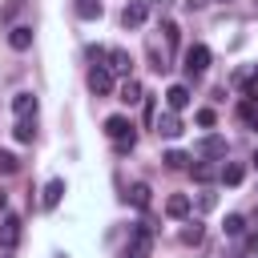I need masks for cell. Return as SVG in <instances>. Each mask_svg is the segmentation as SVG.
Returning <instances> with one entry per match:
<instances>
[{"mask_svg": "<svg viewBox=\"0 0 258 258\" xmlns=\"http://www.w3.org/2000/svg\"><path fill=\"white\" fill-rule=\"evenodd\" d=\"M4 258H8V254H4Z\"/></svg>", "mask_w": 258, "mask_h": 258, "instance_id": "cell-36", "label": "cell"}, {"mask_svg": "<svg viewBox=\"0 0 258 258\" xmlns=\"http://www.w3.org/2000/svg\"><path fill=\"white\" fill-rule=\"evenodd\" d=\"M254 4H258V0H254Z\"/></svg>", "mask_w": 258, "mask_h": 258, "instance_id": "cell-35", "label": "cell"}, {"mask_svg": "<svg viewBox=\"0 0 258 258\" xmlns=\"http://www.w3.org/2000/svg\"><path fill=\"white\" fill-rule=\"evenodd\" d=\"M206 69H210V48L206 44H189L185 48V73L189 77H202Z\"/></svg>", "mask_w": 258, "mask_h": 258, "instance_id": "cell-4", "label": "cell"}, {"mask_svg": "<svg viewBox=\"0 0 258 258\" xmlns=\"http://www.w3.org/2000/svg\"><path fill=\"white\" fill-rule=\"evenodd\" d=\"M0 242H4L8 250H12L16 242H20V218H16V214H8V218L0 222Z\"/></svg>", "mask_w": 258, "mask_h": 258, "instance_id": "cell-9", "label": "cell"}, {"mask_svg": "<svg viewBox=\"0 0 258 258\" xmlns=\"http://www.w3.org/2000/svg\"><path fill=\"white\" fill-rule=\"evenodd\" d=\"M105 60H109L105 69H109V73H117V77H129V69H133V60H129V52H125V48H109V52H105Z\"/></svg>", "mask_w": 258, "mask_h": 258, "instance_id": "cell-5", "label": "cell"}, {"mask_svg": "<svg viewBox=\"0 0 258 258\" xmlns=\"http://www.w3.org/2000/svg\"><path fill=\"white\" fill-rule=\"evenodd\" d=\"M222 230H226L230 238H238V234L246 230V218H242V214H226V226H222Z\"/></svg>", "mask_w": 258, "mask_h": 258, "instance_id": "cell-22", "label": "cell"}, {"mask_svg": "<svg viewBox=\"0 0 258 258\" xmlns=\"http://www.w3.org/2000/svg\"><path fill=\"white\" fill-rule=\"evenodd\" d=\"M202 234H206V230H202V222H189V226L181 230V242H185V246H194V242H202Z\"/></svg>", "mask_w": 258, "mask_h": 258, "instance_id": "cell-25", "label": "cell"}, {"mask_svg": "<svg viewBox=\"0 0 258 258\" xmlns=\"http://www.w3.org/2000/svg\"><path fill=\"white\" fill-rule=\"evenodd\" d=\"M85 81H89V93H93V97H109V93H113V73H109L105 64H93Z\"/></svg>", "mask_w": 258, "mask_h": 258, "instance_id": "cell-3", "label": "cell"}, {"mask_svg": "<svg viewBox=\"0 0 258 258\" xmlns=\"http://www.w3.org/2000/svg\"><path fill=\"white\" fill-rule=\"evenodd\" d=\"M214 206H218L214 194H198V210H214Z\"/></svg>", "mask_w": 258, "mask_h": 258, "instance_id": "cell-28", "label": "cell"}, {"mask_svg": "<svg viewBox=\"0 0 258 258\" xmlns=\"http://www.w3.org/2000/svg\"><path fill=\"white\" fill-rule=\"evenodd\" d=\"M16 169H20V161H16L12 153H4V149H0V173L8 177V173H16Z\"/></svg>", "mask_w": 258, "mask_h": 258, "instance_id": "cell-26", "label": "cell"}, {"mask_svg": "<svg viewBox=\"0 0 258 258\" xmlns=\"http://www.w3.org/2000/svg\"><path fill=\"white\" fill-rule=\"evenodd\" d=\"M105 133H109V141L117 145V153H129L133 145H137V133H133V125H129V117H109L105 121Z\"/></svg>", "mask_w": 258, "mask_h": 258, "instance_id": "cell-1", "label": "cell"}, {"mask_svg": "<svg viewBox=\"0 0 258 258\" xmlns=\"http://www.w3.org/2000/svg\"><path fill=\"white\" fill-rule=\"evenodd\" d=\"M246 254H258V230H254V234L246 238Z\"/></svg>", "mask_w": 258, "mask_h": 258, "instance_id": "cell-29", "label": "cell"}, {"mask_svg": "<svg viewBox=\"0 0 258 258\" xmlns=\"http://www.w3.org/2000/svg\"><path fill=\"white\" fill-rule=\"evenodd\" d=\"M210 0H185V8H206Z\"/></svg>", "mask_w": 258, "mask_h": 258, "instance_id": "cell-31", "label": "cell"}, {"mask_svg": "<svg viewBox=\"0 0 258 258\" xmlns=\"http://www.w3.org/2000/svg\"><path fill=\"white\" fill-rule=\"evenodd\" d=\"M202 157H226V137H218V133H210V137H202L198 145H194Z\"/></svg>", "mask_w": 258, "mask_h": 258, "instance_id": "cell-7", "label": "cell"}, {"mask_svg": "<svg viewBox=\"0 0 258 258\" xmlns=\"http://www.w3.org/2000/svg\"><path fill=\"white\" fill-rule=\"evenodd\" d=\"M121 24H125V28H141V24H145V4H137V0H133V4H125Z\"/></svg>", "mask_w": 258, "mask_h": 258, "instance_id": "cell-12", "label": "cell"}, {"mask_svg": "<svg viewBox=\"0 0 258 258\" xmlns=\"http://www.w3.org/2000/svg\"><path fill=\"white\" fill-rule=\"evenodd\" d=\"M254 165H258V149H254Z\"/></svg>", "mask_w": 258, "mask_h": 258, "instance_id": "cell-34", "label": "cell"}, {"mask_svg": "<svg viewBox=\"0 0 258 258\" xmlns=\"http://www.w3.org/2000/svg\"><path fill=\"white\" fill-rule=\"evenodd\" d=\"M149 250H153V226H133V234H129V250H125V258H149Z\"/></svg>", "mask_w": 258, "mask_h": 258, "instance_id": "cell-2", "label": "cell"}, {"mask_svg": "<svg viewBox=\"0 0 258 258\" xmlns=\"http://www.w3.org/2000/svg\"><path fill=\"white\" fill-rule=\"evenodd\" d=\"M8 44H12L16 52H24V48H32V28H24V24H16V28L8 32Z\"/></svg>", "mask_w": 258, "mask_h": 258, "instance_id": "cell-14", "label": "cell"}, {"mask_svg": "<svg viewBox=\"0 0 258 258\" xmlns=\"http://www.w3.org/2000/svg\"><path fill=\"white\" fill-rule=\"evenodd\" d=\"M105 8H101V0H77V16L81 20H97Z\"/></svg>", "mask_w": 258, "mask_h": 258, "instance_id": "cell-20", "label": "cell"}, {"mask_svg": "<svg viewBox=\"0 0 258 258\" xmlns=\"http://www.w3.org/2000/svg\"><path fill=\"white\" fill-rule=\"evenodd\" d=\"M161 161H165V169H185V165H189V153H181V149H169Z\"/></svg>", "mask_w": 258, "mask_h": 258, "instance_id": "cell-21", "label": "cell"}, {"mask_svg": "<svg viewBox=\"0 0 258 258\" xmlns=\"http://www.w3.org/2000/svg\"><path fill=\"white\" fill-rule=\"evenodd\" d=\"M242 177H246V165L242 161H226L222 165V181L226 185H242Z\"/></svg>", "mask_w": 258, "mask_h": 258, "instance_id": "cell-16", "label": "cell"}, {"mask_svg": "<svg viewBox=\"0 0 258 258\" xmlns=\"http://www.w3.org/2000/svg\"><path fill=\"white\" fill-rule=\"evenodd\" d=\"M165 105H169L173 113H181V109L189 105V89H185V85H169V89H165Z\"/></svg>", "mask_w": 258, "mask_h": 258, "instance_id": "cell-10", "label": "cell"}, {"mask_svg": "<svg viewBox=\"0 0 258 258\" xmlns=\"http://www.w3.org/2000/svg\"><path fill=\"white\" fill-rule=\"evenodd\" d=\"M214 177H222V169H218L214 161H198V165H194V181L206 185V181H214Z\"/></svg>", "mask_w": 258, "mask_h": 258, "instance_id": "cell-18", "label": "cell"}, {"mask_svg": "<svg viewBox=\"0 0 258 258\" xmlns=\"http://www.w3.org/2000/svg\"><path fill=\"white\" fill-rule=\"evenodd\" d=\"M125 198H129V202H133L137 210H149V202H153V189H149L145 181H137V185H133V189L125 194Z\"/></svg>", "mask_w": 258, "mask_h": 258, "instance_id": "cell-15", "label": "cell"}, {"mask_svg": "<svg viewBox=\"0 0 258 258\" xmlns=\"http://www.w3.org/2000/svg\"><path fill=\"white\" fill-rule=\"evenodd\" d=\"M161 40H165V48H177V24L173 20H161Z\"/></svg>", "mask_w": 258, "mask_h": 258, "instance_id": "cell-23", "label": "cell"}, {"mask_svg": "<svg viewBox=\"0 0 258 258\" xmlns=\"http://www.w3.org/2000/svg\"><path fill=\"white\" fill-rule=\"evenodd\" d=\"M189 206H194V202H189L185 194H169V198H165V214H169V218H185Z\"/></svg>", "mask_w": 258, "mask_h": 258, "instance_id": "cell-13", "label": "cell"}, {"mask_svg": "<svg viewBox=\"0 0 258 258\" xmlns=\"http://www.w3.org/2000/svg\"><path fill=\"white\" fill-rule=\"evenodd\" d=\"M169 4H173V0H153V8H157V12H165Z\"/></svg>", "mask_w": 258, "mask_h": 258, "instance_id": "cell-32", "label": "cell"}, {"mask_svg": "<svg viewBox=\"0 0 258 258\" xmlns=\"http://www.w3.org/2000/svg\"><path fill=\"white\" fill-rule=\"evenodd\" d=\"M141 97H145V93H141V85H137L133 77H125V85H121V97H117V101H125V105H137Z\"/></svg>", "mask_w": 258, "mask_h": 258, "instance_id": "cell-17", "label": "cell"}, {"mask_svg": "<svg viewBox=\"0 0 258 258\" xmlns=\"http://www.w3.org/2000/svg\"><path fill=\"white\" fill-rule=\"evenodd\" d=\"M250 97H258V69H254V77H250Z\"/></svg>", "mask_w": 258, "mask_h": 258, "instance_id": "cell-30", "label": "cell"}, {"mask_svg": "<svg viewBox=\"0 0 258 258\" xmlns=\"http://www.w3.org/2000/svg\"><path fill=\"white\" fill-rule=\"evenodd\" d=\"M12 113H16V121L20 117H36V97L32 93H16L12 97Z\"/></svg>", "mask_w": 258, "mask_h": 258, "instance_id": "cell-11", "label": "cell"}, {"mask_svg": "<svg viewBox=\"0 0 258 258\" xmlns=\"http://www.w3.org/2000/svg\"><path fill=\"white\" fill-rule=\"evenodd\" d=\"M60 198H64V177H52V181L44 185V194H40V206H44V210H56Z\"/></svg>", "mask_w": 258, "mask_h": 258, "instance_id": "cell-8", "label": "cell"}, {"mask_svg": "<svg viewBox=\"0 0 258 258\" xmlns=\"http://www.w3.org/2000/svg\"><path fill=\"white\" fill-rule=\"evenodd\" d=\"M4 206H8V198H4V194H0V210H4Z\"/></svg>", "mask_w": 258, "mask_h": 258, "instance_id": "cell-33", "label": "cell"}, {"mask_svg": "<svg viewBox=\"0 0 258 258\" xmlns=\"http://www.w3.org/2000/svg\"><path fill=\"white\" fill-rule=\"evenodd\" d=\"M12 133H16V141H32V133H36V129H32V117H20Z\"/></svg>", "mask_w": 258, "mask_h": 258, "instance_id": "cell-24", "label": "cell"}, {"mask_svg": "<svg viewBox=\"0 0 258 258\" xmlns=\"http://www.w3.org/2000/svg\"><path fill=\"white\" fill-rule=\"evenodd\" d=\"M238 113H242V121H246L250 129H258V97H246V101L238 105Z\"/></svg>", "mask_w": 258, "mask_h": 258, "instance_id": "cell-19", "label": "cell"}, {"mask_svg": "<svg viewBox=\"0 0 258 258\" xmlns=\"http://www.w3.org/2000/svg\"><path fill=\"white\" fill-rule=\"evenodd\" d=\"M153 129H157L161 137H169V141H173V137L181 133V117H177V113L169 109V113H161V117H153Z\"/></svg>", "mask_w": 258, "mask_h": 258, "instance_id": "cell-6", "label": "cell"}, {"mask_svg": "<svg viewBox=\"0 0 258 258\" xmlns=\"http://www.w3.org/2000/svg\"><path fill=\"white\" fill-rule=\"evenodd\" d=\"M214 121H218V117H214V109H198V125H202V129H210Z\"/></svg>", "mask_w": 258, "mask_h": 258, "instance_id": "cell-27", "label": "cell"}]
</instances>
